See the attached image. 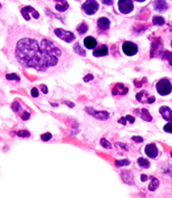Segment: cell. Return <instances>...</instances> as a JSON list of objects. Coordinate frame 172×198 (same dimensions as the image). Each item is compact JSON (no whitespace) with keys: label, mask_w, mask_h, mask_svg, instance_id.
<instances>
[{"label":"cell","mask_w":172,"mask_h":198,"mask_svg":"<svg viewBox=\"0 0 172 198\" xmlns=\"http://www.w3.org/2000/svg\"><path fill=\"white\" fill-rule=\"evenodd\" d=\"M38 90H37V88H34L33 90H31V95H33L34 98H37V96H38Z\"/></svg>","instance_id":"30"},{"label":"cell","mask_w":172,"mask_h":198,"mask_svg":"<svg viewBox=\"0 0 172 198\" xmlns=\"http://www.w3.org/2000/svg\"><path fill=\"white\" fill-rule=\"evenodd\" d=\"M91 80H93V75H87V76H85L84 77L85 82H88V81H91Z\"/></svg>","instance_id":"35"},{"label":"cell","mask_w":172,"mask_h":198,"mask_svg":"<svg viewBox=\"0 0 172 198\" xmlns=\"http://www.w3.org/2000/svg\"><path fill=\"white\" fill-rule=\"evenodd\" d=\"M97 26H98V28H100V29L107 30L108 28H110L111 23H110V20L107 19V18H105V17H102V18H100V19L97 20Z\"/></svg>","instance_id":"11"},{"label":"cell","mask_w":172,"mask_h":198,"mask_svg":"<svg viewBox=\"0 0 172 198\" xmlns=\"http://www.w3.org/2000/svg\"><path fill=\"white\" fill-rule=\"evenodd\" d=\"M160 113L163 117V119L167 121H172V111L168 106H161L160 107Z\"/></svg>","instance_id":"10"},{"label":"cell","mask_w":172,"mask_h":198,"mask_svg":"<svg viewBox=\"0 0 172 198\" xmlns=\"http://www.w3.org/2000/svg\"><path fill=\"white\" fill-rule=\"evenodd\" d=\"M163 130L166 131V132L172 133V123H168L167 125H164V128H163Z\"/></svg>","instance_id":"26"},{"label":"cell","mask_w":172,"mask_h":198,"mask_svg":"<svg viewBox=\"0 0 172 198\" xmlns=\"http://www.w3.org/2000/svg\"><path fill=\"white\" fill-rule=\"evenodd\" d=\"M171 46H172V42H171Z\"/></svg>","instance_id":"42"},{"label":"cell","mask_w":172,"mask_h":198,"mask_svg":"<svg viewBox=\"0 0 172 198\" xmlns=\"http://www.w3.org/2000/svg\"><path fill=\"white\" fill-rule=\"evenodd\" d=\"M113 95H122V94H126L127 93V88H125L123 84H117L112 91Z\"/></svg>","instance_id":"13"},{"label":"cell","mask_w":172,"mask_h":198,"mask_svg":"<svg viewBox=\"0 0 172 198\" xmlns=\"http://www.w3.org/2000/svg\"><path fill=\"white\" fill-rule=\"evenodd\" d=\"M96 45H97V43H96L95 38H93L91 36H90V37H86V38L84 39V46L87 49H94L95 47H96Z\"/></svg>","instance_id":"12"},{"label":"cell","mask_w":172,"mask_h":198,"mask_svg":"<svg viewBox=\"0 0 172 198\" xmlns=\"http://www.w3.org/2000/svg\"><path fill=\"white\" fill-rule=\"evenodd\" d=\"M50 138H52V134H50V133H45V134H42V140H44V141H48Z\"/></svg>","instance_id":"27"},{"label":"cell","mask_w":172,"mask_h":198,"mask_svg":"<svg viewBox=\"0 0 172 198\" xmlns=\"http://www.w3.org/2000/svg\"><path fill=\"white\" fill-rule=\"evenodd\" d=\"M18 136H29V132H27V131H19V132H18Z\"/></svg>","instance_id":"28"},{"label":"cell","mask_w":172,"mask_h":198,"mask_svg":"<svg viewBox=\"0 0 172 198\" xmlns=\"http://www.w3.org/2000/svg\"><path fill=\"white\" fill-rule=\"evenodd\" d=\"M125 119H126V121H129L130 123H134V118L131 117V115H127V117H125Z\"/></svg>","instance_id":"32"},{"label":"cell","mask_w":172,"mask_h":198,"mask_svg":"<svg viewBox=\"0 0 172 198\" xmlns=\"http://www.w3.org/2000/svg\"><path fill=\"white\" fill-rule=\"evenodd\" d=\"M101 143H102V146L105 147L106 149H111V148H112V144H110V142H108L107 140H105V139H102Z\"/></svg>","instance_id":"24"},{"label":"cell","mask_w":172,"mask_h":198,"mask_svg":"<svg viewBox=\"0 0 172 198\" xmlns=\"http://www.w3.org/2000/svg\"><path fill=\"white\" fill-rule=\"evenodd\" d=\"M20 109V105H19V103H17V102H15V103L13 104V111H18Z\"/></svg>","instance_id":"29"},{"label":"cell","mask_w":172,"mask_h":198,"mask_svg":"<svg viewBox=\"0 0 172 198\" xmlns=\"http://www.w3.org/2000/svg\"><path fill=\"white\" fill-rule=\"evenodd\" d=\"M137 1H139V2H143V1H145V0H137Z\"/></svg>","instance_id":"39"},{"label":"cell","mask_w":172,"mask_h":198,"mask_svg":"<svg viewBox=\"0 0 172 198\" xmlns=\"http://www.w3.org/2000/svg\"><path fill=\"white\" fill-rule=\"evenodd\" d=\"M103 3L104 5H108V6H111V5H113V0H103Z\"/></svg>","instance_id":"34"},{"label":"cell","mask_w":172,"mask_h":198,"mask_svg":"<svg viewBox=\"0 0 172 198\" xmlns=\"http://www.w3.org/2000/svg\"><path fill=\"white\" fill-rule=\"evenodd\" d=\"M141 117H142L143 120L152 121V117H151V114L149 113V111L146 110V109H143V110L141 111Z\"/></svg>","instance_id":"17"},{"label":"cell","mask_w":172,"mask_h":198,"mask_svg":"<svg viewBox=\"0 0 172 198\" xmlns=\"http://www.w3.org/2000/svg\"><path fill=\"white\" fill-rule=\"evenodd\" d=\"M0 7H1V3H0Z\"/></svg>","instance_id":"41"},{"label":"cell","mask_w":172,"mask_h":198,"mask_svg":"<svg viewBox=\"0 0 172 198\" xmlns=\"http://www.w3.org/2000/svg\"><path fill=\"white\" fill-rule=\"evenodd\" d=\"M134 6L132 0H119V9L122 13H130L133 10Z\"/></svg>","instance_id":"5"},{"label":"cell","mask_w":172,"mask_h":198,"mask_svg":"<svg viewBox=\"0 0 172 198\" xmlns=\"http://www.w3.org/2000/svg\"><path fill=\"white\" fill-rule=\"evenodd\" d=\"M55 34L57 37H59V38L63 39L66 43H71L73 40H75L74 34L71 33V32H67V30L62 29V28H56Z\"/></svg>","instance_id":"4"},{"label":"cell","mask_w":172,"mask_h":198,"mask_svg":"<svg viewBox=\"0 0 172 198\" xmlns=\"http://www.w3.org/2000/svg\"><path fill=\"white\" fill-rule=\"evenodd\" d=\"M6 78L7 80H16V81H19V77L16 74H8L6 75Z\"/></svg>","instance_id":"25"},{"label":"cell","mask_w":172,"mask_h":198,"mask_svg":"<svg viewBox=\"0 0 172 198\" xmlns=\"http://www.w3.org/2000/svg\"><path fill=\"white\" fill-rule=\"evenodd\" d=\"M153 6L156 8V10H159V11H164V10L168 8V5L164 0H156Z\"/></svg>","instance_id":"15"},{"label":"cell","mask_w":172,"mask_h":198,"mask_svg":"<svg viewBox=\"0 0 172 198\" xmlns=\"http://www.w3.org/2000/svg\"><path fill=\"white\" fill-rule=\"evenodd\" d=\"M77 30H78V33L79 34H85L88 30V26L86 25V24L82 23L81 25L77 27Z\"/></svg>","instance_id":"21"},{"label":"cell","mask_w":172,"mask_h":198,"mask_svg":"<svg viewBox=\"0 0 172 198\" xmlns=\"http://www.w3.org/2000/svg\"><path fill=\"white\" fill-rule=\"evenodd\" d=\"M122 48H123L124 54L127 56H133L137 53V46L135 45L134 43L125 42L123 45H122Z\"/></svg>","instance_id":"7"},{"label":"cell","mask_w":172,"mask_h":198,"mask_svg":"<svg viewBox=\"0 0 172 198\" xmlns=\"http://www.w3.org/2000/svg\"><path fill=\"white\" fill-rule=\"evenodd\" d=\"M74 49H75V52L77 53V54H79L81 56H85V55H86L84 50H83V49L81 48V46H79V44H76V45L74 46Z\"/></svg>","instance_id":"23"},{"label":"cell","mask_w":172,"mask_h":198,"mask_svg":"<svg viewBox=\"0 0 172 198\" xmlns=\"http://www.w3.org/2000/svg\"><path fill=\"white\" fill-rule=\"evenodd\" d=\"M56 2V9L58 11H65L68 9V3L66 0H54Z\"/></svg>","instance_id":"14"},{"label":"cell","mask_w":172,"mask_h":198,"mask_svg":"<svg viewBox=\"0 0 172 198\" xmlns=\"http://www.w3.org/2000/svg\"><path fill=\"white\" fill-rule=\"evenodd\" d=\"M156 91L162 96L169 95L172 91V85L170 83V81H168V80H161V81H159L156 83Z\"/></svg>","instance_id":"2"},{"label":"cell","mask_w":172,"mask_h":198,"mask_svg":"<svg viewBox=\"0 0 172 198\" xmlns=\"http://www.w3.org/2000/svg\"><path fill=\"white\" fill-rule=\"evenodd\" d=\"M115 165L117 167H123V166H129L130 165V161L127 159H124V160H116L115 161Z\"/></svg>","instance_id":"22"},{"label":"cell","mask_w":172,"mask_h":198,"mask_svg":"<svg viewBox=\"0 0 172 198\" xmlns=\"http://www.w3.org/2000/svg\"><path fill=\"white\" fill-rule=\"evenodd\" d=\"M144 151H145L146 156L149 157V158H156V157H158V155H159L158 148H156V146L154 144V143L148 144V146L145 147Z\"/></svg>","instance_id":"9"},{"label":"cell","mask_w":172,"mask_h":198,"mask_svg":"<svg viewBox=\"0 0 172 198\" xmlns=\"http://www.w3.org/2000/svg\"><path fill=\"white\" fill-rule=\"evenodd\" d=\"M29 34L16 42L13 50L15 59L24 67L34 68L38 72H47L58 67L64 57L63 49L50 39L40 38L38 40Z\"/></svg>","instance_id":"1"},{"label":"cell","mask_w":172,"mask_h":198,"mask_svg":"<svg viewBox=\"0 0 172 198\" xmlns=\"http://www.w3.org/2000/svg\"><path fill=\"white\" fill-rule=\"evenodd\" d=\"M21 15L24 16V18L26 20H30V18H39V13L36 11V9H34L33 7H24L23 9H21Z\"/></svg>","instance_id":"6"},{"label":"cell","mask_w":172,"mask_h":198,"mask_svg":"<svg viewBox=\"0 0 172 198\" xmlns=\"http://www.w3.org/2000/svg\"><path fill=\"white\" fill-rule=\"evenodd\" d=\"M158 186H159V180L156 178H152L151 184L149 185V189L151 192H153V190H156V189L158 188Z\"/></svg>","instance_id":"20"},{"label":"cell","mask_w":172,"mask_h":198,"mask_svg":"<svg viewBox=\"0 0 172 198\" xmlns=\"http://www.w3.org/2000/svg\"><path fill=\"white\" fill-rule=\"evenodd\" d=\"M132 140H133V141H137V142H143V139L142 138H140V136H133Z\"/></svg>","instance_id":"33"},{"label":"cell","mask_w":172,"mask_h":198,"mask_svg":"<svg viewBox=\"0 0 172 198\" xmlns=\"http://www.w3.org/2000/svg\"><path fill=\"white\" fill-rule=\"evenodd\" d=\"M168 61H169V64L172 66V54L170 53V55L168 56Z\"/></svg>","instance_id":"37"},{"label":"cell","mask_w":172,"mask_h":198,"mask_svg":"<svg viewBox=\"0 0 172 198\" xmlns=\"http://www.w3.org/2000/svg\"><path fill=\"white\" fill-rule=\"evenodd\" d=\"M42 92H44L45 94L48 93V90H47V86H46V85H42Z\"/></svg>","instance_id":"36"},{"label":"cell","mask_w":172,"mask_h":198,"mask_svg":"<svg viewBox=\"0 0 172 198\" xmlns=\"http://www.w3.org/2000/svg\"><path fill=\"white\" fill-rule=\"evenodd\" d=\"M141 178H142V181H145L146 179H148V177H146L145 175H142V177H141Z\"/></svg>","instance_id":"38"},{"label":"cell","mask_w":172,"mask_h":198,"mask_svg":"<svg viewBox=\"0 0 172 198\" xmlns=\"http://www.w3.org/2000/svg\"><path fill=\"white\" fill-rule=\"evenodd\" d=\"M98 8L100 5L96 0H86L82 6V9L86 15H94L95 13H97Z\"/></svg>","instance_id":"3"},{"label":"cell","mask_w":172,"mask_h":198,"mask_svg":"<svg viewBox=\"0 0 172 198\" xmlns=\"http://www.w3.org/2000/svg\"><path fill=\"white\" fill-rule=\"evenodd\" d=\"M21 118H23L24 120H28V119L30 118V114H29V113H27V112H25V113H23Z\"/></svg>","instance_id":"31"},{"label":"cell","mask_w":172,"mask_h":198,"mask_svg":"<svg viewBox=\"0 0 172 198\" xmlns=\"http://www.w3.org/2000/svg\"><path fill=\"white\" fill-rule=\"evenodd\" d=\"M137 165H139L140 167H142V168H149L150 167L149 160L144 159V158H139V159H137Z\"/></svg>","instance_id":"18"},{"label":"cell","mask_w":172,"mask_h":198,"mask_svg":"<svg viewBox=\"0 0 172 198\" xmlns=\"http://www.w3.org/2000/svg\"><path fill=\"white\" fill-rule=\"evenodd\" d=\"M107 53H108V49H107L106 46H101L100 48L95 49L94 53H93V55L96 56V57H101V56H105L107 55Z\"/></svg>","instance_id":"16"},{"label":"cell","mask_w":172,"mask_h":198,"mask_svg":"<svg viewBox=\"0 0 172 198\" xmlns=\"http://www.w3.org/2000/svg\"><path fill=\"white\" fill-rule=\"evenodd\" d=\"M164 23H166V20H164V18H162V17H160V16L153 17V24H154V25L162 26V25H164Z\"/></svg>","instance_id":"19"},{"label":"cell","mask_w":172,"mask_h":198,"mask_svg":"<svg viewBox=\"0 0 172 198\" xmlns=\"http://www.w3.org/2000/svg\"><path fill=\"white\" fill-rule=\"evenodd\" d=\"M171 157H172V151H171Z\"/></svg>","instance_id":"40"},{"label":"cell","mask_w":172,"mask_h":198,"mask_svg":"<svg viewBox=\"0 0 172 198\" xmlns=\"http://www.w3.org/2000/svg\"><path fill=\"white\" fill-rule=\"evenodd\" d=\"M86 112L90 113L92 117L96 118L98 120H107L108 117H110V114L107 113V112H104V111H101V112H97V111H94L92 107H87L86 109Z\"/></svg>","instance_id":"8"}]
</instances>
